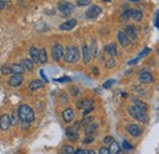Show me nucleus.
Returning <instances> with one entry per match:
<instances>
[{
    "label": "nucleus",
    "instance_id": "4468645a",
    "mask_svg": "<svg viewBox=\"0 0 159 154\" xmlns=\"http://www.w3.org/2000/svg\"><path fill=\"white\" fill-rule=\"evenodd\" d=\"M118 40H119V43L122 47H127L129 43H130L129 37L126 36V33H125L124 31H119V32H118Z\"/></svg>",
    "mask_w": 159,
    "mask_h": 154
},
{
    "label": "nucleus",
    "instance_id": "412c9836",
    "mask_svg": "<svg viewBox=\"0 0 159 154\" xmlns=\"http://www.w3.org/2000/svg\"><path fill=\"white\" fill-rule=\"evenodd\" d=\"M42 87H43V82H42L40 79H33V81H31L30 84H28V88H30L31 91H37V89H39Z\"/></svg>",
    "mask_w": 159,
    "mask_h": 154
},
{
    "label": "nucleus",
    "instance_id": "7c9ffc66",
    "mask_svg": "<svg viewBox=\"0 0 159 154\" xmlns=\"http://www.w3.org/2000/svg\"><path fill=\"white\" fill-rule=\"evenodd\" d=\"M130 17H131V10H127V11H125V12H122V14H121L120 20H121L122 22H125V21H127Z\"/></svg>",
    "mask_w": 159,
    "mask_h": 154
},
{
    "label": "nucleus",
    "instance_id": "a18cd8bd",
    "mask_svg": "<svg viewBox=\"0 0 159 154\" xmlns=\"http://www.w3.org/2000/svg\"><path fill=\"white\" fill-rule=\"evenodd\" d=\"M149 52H151V49H148V48H147V49H143V50H142V53L139 54V58H141V57H143V55H147V54H148Z\"/></svg>",
    "mask_w": 159,
    "mask_h": 154
},
{
    "label": "nucleus",
    "instance_id": "473e14b6",
    "mask_svg": "<svg viewBox=\"0 0 159 154\" xmlns=\"http://www.w3.org/2000/svg\"><path fill=\"white\" fill-rule=\"evenodd\" d=\"M116 66V61L114 60V59H109L107 62H105V67L107 69H113V67H115Z\"/></svg>",
    "mask_w": 159,
    "mask_h": 154
},
{
    "label": "nucleus",
    "instance_id": "ddd939ff",
    "mask_svg": "<svg viewBox=\"0 0 159 154\" xmlns=\"http://www.w3.org/2000/svg\"><path fill=\"white\" fill-rule=\"evenodd\" d=\"M139 79L141 83H152V82H153V76H152L149 72L143 71V72H141Z\"/></svg>",
    "mask_w": 159,
    "mask_h": 154
},
{
    "label": "nucleus",
    "instance_id": "393cba45",
    "mask_svg": "<svg viewBox=\"0 0 159 154\" xmlns=\"http://www.w3.org/2000/svg\"><path fill=\"white\" fill-rule=\"evenodd\" d=\"M110 148H109V153L110 154H118L120 153V146L116 142H113L111 144H109Z\"/></svg>",
    "mask_w": 159,
    "mask_h": 154
},
{
    "label": "nucleus",
    "instance_id": "4be33fe9",
    "mask_svg": "<svg viewBox=\"0 0 159 154\" xmlns=\"http://www.w3.org/2000/svg\"><path fill=\"white\" fill-rule=\"evenodd\" d=\"M21 65H22L23 69L27 70V71H32L33 67H34V62H33L32 60H30V59H23V60L21 61Z\"/></svg>",
    "mask_w": 159,
    "mask_h": 154
},
{
    "label": "nucleus",
    "instance_id": "aec40b11",
    "mask_svg": "<svg viewBox=\"0 0 159 154\" xmlns=\"http://www.w3.org/2000/svg\"><path fill=\"white\" fill-rule=\"evenodd\" d=\"M124 32L126 33V36H127L129 38H131V39H136V37H137L136 29H135V27H132V26H126L125 29H124Z\"/></svg>",
    "mask_w": 159,
    "mask_h": 154
},
{
    "label": "nucleus",
    "instance_id": "20e7f679",
    "mask_svg": "<svg viewBox=\"0 0 159 154\" xmlns=\"http://www.w3.org/2000/svg\"><path fill=\"white\" fill-rule=\"evenodd\" d=\"M58 10H59L64 16H69V15H71L75 11V6L71 2L62 1V2H60L59 5H58Z\"/></svg>",
    "mask_w": 159,
    "mask_h": 154
},
{
    "label": "nucleus",
    "instance_id": "603ef678",
    "mask_svg": "<svg viewBox=\"0 0 159 154\" xmlns=\"http://www.w3.org/2000/svg\"><path fill=\"white\" fill-rule=\"evenodd\" d=\"M92 71H93V74H94V75H98V74H99V70H98L97 67H93V70H92Z\"/></svg>",
    "mask_w": 159,
    "mask_h": 154
},
{
    "label": "nucleus",
    "instance_id": "de8ad7c7",
    "mask_svg": "<svg viewBox=\"0 0 159 154\" xmlns=\"http://www.w3.org/2000/svg\"><path fill=\"white\" fill-rule=\"evenodd\" d=\"M156 26L157 27L159 26V10L157 11V14H156Z\"/></svg>",
    "mask_w": 159,
    "mask_h": 154
},
{
    "label": "nucleus",
    "instance_id": "6e6552de",
    "mask_svg": "<svg viewBox=\"0 0 159 154\" xmlns=\"http://www.w3.org/2000/svg\"><path fill=\"white\" fill-rule=\"evenodd\" d=\"M11 126V121H10V116L7 114H2L0 116V129L2 131L9 130V127Z\"/></svg>",
    "mask_w": 159,
    "mask_h": 154
},
{
    "label": "nucleus",
    "instance_id": "37998d69",
    "mask_svg": "<svg viewBox=\"0 0 159 154\" xmlns=\"http://www.w3.org/2000/svg\"><path fill=\"white\" fill-rule=\"evenodd\" d=\"M80 127H81V124H80V122H75V124L71 126V129H72V130H75V131H77V132H79Z\"/></svg>",
    "mask_w": 159,
    "mask_h": 154
},
{
    "label": "nucleus",
    "instance_id": "2eb2a0df",
    "mask_svg": "<svg viewBox=\"0 0 159 154\" xmlns=\"http://www.w3.org/2000/svg\"><path fill=\"white\" fill-rule=\"evenodd\" d=\"M82 57H83V62L84 64H88L92 59V54H91V50L87 45H83L82 47Z\"/></svg>",
    "mask_w": 159,
    "mask_h": 154
},
{
    "label": "nucleus",
    "instance_id": "39448f33",
    "mask_svg": "<svg viewBox=\"0 0 159 154\" xmlns=\"http://www.w3.org/2000/svg\"><path fill=\"white\" fill-rule=\"evenodd\" d=\"M52 55H53V59L55 61H59L60 59L62 58V55H64V48H62L61 44L57 43V44L53 45V48H52Z\"/></svg>",
    "mask_w": 159,
    "mask_h": 154
},
{
    "label": "nucleus",
    "instance_id": "0eeeda50",
    "mask_svg": "<svg viewBox=\"0 0 159 154\" xmlns=\"http://www.w3.org/2000/svg\"><path fill=\"white\" fill-rule=\"evenodd\" d=\"M9 86H11V87H19L22 84V82H23V77L22 75H17V74H14L12 76L9 78Z\"/></svg>",
    "mask_w": 159,
    "mask_h": 154
},
{
    "label": "nucleus",
    "instance_id": "49530a36",
    "mask_svg": "<svg viewBox=\"0 0 159 154\" xmlns=\"http://www.w3.org/2000/svg\"><path fill=\"white\" fill-rule=\"evenodd\" d=\"M57 81H58V82H70L71 79H70L69 77H62V78H58Z\"/></svg>",
    "mask_w": 159,
    "mask_h": 154
},
{
    "label": "nucleus",
    "instance_id": "a211bd4d",
    "mask_svg": "<svg viewBox=\"0 0 159 154\" xmlns=\"http://www.w3.org/2000/svg\"><path fill=\"white\" fill-rule=\"evenodd\" d=\"M74 116H75V114H74L72 109H70V108H67L62 111V117H64L65 122H71L74 120Z\"/></svg>",
    "mask_w": 159,
    "mask_h": 154
},
{
    "label": "nucleus",
    "instance_id": "8fccbe9b",
    "mask_svg": "<svg viewBox=\"0 0 159 154\" xmlns=\"http://www.w3.org/2000/svg\"><path fill=\"white\" fill-rule=\"evenodd\" d=\"M96 152L93 151V149H87V151H84V154H94Z\"/></svg>",
    "mask_w": 159,
    "mask_h": 154
},
{
    "label": "nucleus",
    "instance_id": "864d4df0",
    "mask_svg": "<svg viewBox=\"0 0 159 154\" xmlns=\"http://www.w3.org/2000/svg\"><path fill=\"white\" fill-rule=\"evenodd\" d=\"M40 75H42V77L44 78V81H45V82H48V79H47V77H45V75L43 74V70H40Z\"/></svg>",
    "mask_w": 159,
    "mask_h": 154
},
{
    "label": "nucleus",
    "instance_id": "58836bf2",
    "mask_svg": "<svg viewBox=\"0 0 159 154\" xmlns=\"http://www.w3.org/2000/svg\"><path fill=\"white\" fill-rule=\"evenodd\" d=\"M122 148H124L125 151H132V149H134V147H132L127 141H124V142H122Z\"/></svg>",
    "mask_w": 159,
    "mask_h": 154
},
{
    "label": "nucleus",
    "instance_id": "3c124183",
    "mask_svg": "<svg viewBox=\"0 0 159 154\" xmlns=\"http://www.w3.org/2000/svg\"><path fill=\"white\" fill-rule=\"evenodd\" d=\"M137 61H139V58L135 59V60H131L129 64H130V65H135V64H137Z\"/></svg>",
    "mask_w": 159,
    "mask_h": 154
},
{
    "label": "nucleus",
    "instance_id": "f3484780",
    "mask_svg": "<svg viewBox=\"0 0 159 154\" xmlns=\"http://www.w3.org/2000/svg\"><path fill=\"white\" fill-rule=\"evenodd\" d=\"M30 55H31V60L34 64H39V50L36 47H32L30 49Z\"/></svg>",
    "mask_w": 159,
    "mask_h": 154
},
{
    "label": "nucleus",
    "instance_id": "b1692460",
    "mask_svg": "<svg viewBox=\"0 0 159 154\" xmlns=\"http://www.w3.org/2000/svg\"><path fill=\"white\" fill-rule=\"evenodd\" d=\"M131 17L135 20V21L139 22L142 20V17H143V14L139 10H131Z\"/></svg>",
    "mask_w": 159,
    "mask_h": 154
},
{
    "label": "nucleus",
    "instance_id": "a19ab883",
    "mask_svg": "<svg viewBox=\"0 0 159 154\" xmlns=\"http://www.w3.org/2000/svg\"><path fill=\"white\" fill-rule=\"evenodd\" d=\"M99 154H109V148H105V147H100L99 151H98Z\"/></svg>",
    "mask_w": 159,
    "mask_h": 154
},
{
    "label": "nucleus",
    "instance_id": "c85d7f7f",
    "mask_svg": "<svg viewBox=\"0 0 159 154\" xmlns=\"http://www.w3.org/2000/svg\"><path fill=\"white\" fill-rule=\"evenodd\" d=\"M89 50H91V54H92V58H96L97 55H98V49H97V43L93 40L92 42V47L89 48Z\"/></svg>",
    "mask_w": 159,
    "mask_h": 154
},
{
    "label": "nucleus",
    "instance_id": "13d9d810",
    "mask_svg": "<svg viewBox=\"0 0 159 154\" xmlns=\"http://www.w3.org/2000/svg\"><path fill=\"white\" fill-rule=\"evenodd\" d=\"M104 1H110V0H104Z\"/></svg>",
    "mask_w": 159,
    "mask_h": 154
},
{
    "label": "nucleus",
    "instance_id": "c756f323",
    "mask_svg": "<svg viewBox=\"0 0 159 154\" xmlns=\"http://www.w3.org/2000/svg\"><path fill=\"white\" fill-rule=\"evenodd\" d=\"M10 121H11V125H14V126H17L19 124H20V117H19V114H12V116L10 117Z\"/></svg>",
    "mask_w": 159,
    "mask_h": 154
},
{
    "label": "nucleus",
    "instance_id": "2f4dec72",
    "mask_svg": "<svg viewBox=\"0 0 159 154\" xmlns=\"http://www.w3.org/2000/svg\"><path fill=\"white\" fill-rule=\"evenodd\" d=\"M1 74H2V75H10V74H12V71H11V66H9V65H4V66H1Z\"/></svg>",
    "mask_w": 159,
    "mask_h": 154
},
{
    "label": "nucleus",
    "instance_id": "f8f14e48",
    "mask_svg": "<svg viewBox=\"0 0 159 154\" xmlns=\"http://www.w3.org/2000/svg\"><path fill=\"white\" fill-rule=\"evenodd\" d=\"M104 52H105L107 54H109L110 57H116V55H118V49H116V45H115L114 43L105 45V47H104Z\"/></svg>",
    "mask_w": 159,
    "mask_h": 154
},
{
    "label": "nucleus",
    "instance_id": "4d7b16f0",
    "mask_svg": "<svg viewBox=\"0 0 159 154\" xmlns=\"http://www.w3.org/2000/svg\"><path fill=\"white\" fill-rule=\"evenodd\" d=\"M130 1H139V0H130Z\"/></svg>",
    "mask_w": 159,
    "mask_h": 154
},
{
    "label": "nucleus",
    "instance_id": "7ed1b4c3",
    "mask_svg": "<svg viewBox=\"0 0 159 154\" xmlns=\"http://www.w3.org/2000/svg\"><path fill=\"white\" fill-rule=\"evenodd\" d=\"M129 114L132 116L134 119L139 120V121L143 122V124L148 122V120H149V117L147 116L146 111L141 110V109H139V108H137V106H135V105H131V106H129Z\"/></svg>",
    "mask_w": 159,
    "mask_h": 154
},
{
    "label": "nucleus",
    "instance_id": "f704fd0d",
    "mask_svg": "<svg viewBox=\"0 0 159 154\" xmlns=\"http://www.w3.org/2000/svg\"><path fill=\"white\" fill-rule=\"evenodd\" d=\"M70 92H71V96H74V97H77V96H80V94H81L80 88H79V87H76V86L71 87V88H70Z\"/></svg>",
    "mask_w": 159,
    "mask_h": 154
},
{
    "label": "nucleus",
    "instance_id": "423d86ee",
    "mask_svg": "<svg viewBox=\"0 0 159 154\" xmlns=\"http://www.w3.org/2000/svg\"><path fill=\"white\" fill-rule=\"evenodd\" d=\"M100 14H102V9H100L99 6H97V5H93V6H91V7L87 10V12H86V17H87V19H91V20L97 19Z\"/></svg>",
    "mask_w": 159,
    "mask_h": 154
},
{
    "label": "nucleus",
    "instance_id": "6e6d98bb",
    "mask_svg": "<svg viewBox=\"0 0 159 154\" xmlns=\"http://www.w3.org/2000/svg\"><path fill=\"white\" fill-rule=\"evenodd\" d=\"M0 1H1V2H9L10 0H0Z\"/></svg>",
    "mask_w": 159,
    "mask_h": 154
},
{
    "label": "nucleus",
    "instance_id": "4c0bfd02",
    "mask_svg": "<svg viewBox=\"0 0 159 154\" xmlns=\"http://www.w3.org/2000/svg\"><path fill=\"white\" fill-rule=\"evenodd\" d=\"M103 142H104V144H107V146H109V144H111V143L114 142V138H113L111 136H107V137H104V139H103Z\"/></svg>",
    "mask_w": 159,
    "mask_h": 154
},
{
    "label": "nucleus",
    "instance_id": "5fc2aeb1",
    "mask_svg": "<svg viewBox=\"0 0 159 154\" xmlns=\"http://www.w3.org/2000/svg\"><path fill=\"white\" fill-rule=\"evenodd\" d=\"M4 9H5V2L0 1V10H4Z\"/></svg>",
    "mask_w": 159,
    "mask_h": 154
},
{
    "label": "nucleus",
    "instance_id": "cd10ccee",
    "mask_svg": "<svg viewBox=\"0 0 159 154\" xmlns=\"http://www.w3.org/2000/svg\"><path fill=\"white\" fill-rule=\"evenodd\" d=\"M61 153L62 154H74L75 153V149H74V147H71V146H64V147L61 148Z\"/></svg>",
    "mask_w": 159,
    "mask_h": 154
},
{
    "label": "nucleus",
    "instance_id": "dca6fc26",
    "mask_svg": "<svg viewBox=\"0 0 159 154\" xmlns=\"http://www.w3.org/2000/svg\"><path fill=\"white\" fill-rule=\"evenodd\" d=\"M66 137H67L70 141H72V142L79 141V138H80L79 132H77V131H75V130H72L71 127L66 129Z\"/></svg>",
    "mask_w": 159,
    "mask_h": 154
},
{
    "label": "nucleus",
    "instance_id": "79ce46f5",
    "mask_svg": "<svg viewBox=\"0 0 159 154\" xmlns=\"http://www.w3.org/2000/svg\"><path fill=\"white\" fill-rule=\"evenodd\" d=\"M134 89H135V91H137L136 93H137V94H139V96H143V94H144V93H143L144 91H143V89H142L141 87H139V86H136V87H134Z\"/></svg>",
    "mask_w": 159,
    "mask_h": 154
},
{
    "label": "nucleus",
    "instance_id": "6ab92c4d",
    "mask_svg": "<svg viewBox=\"0 0 159 154\" xmlns=\"http://www.w3.org/2000/svg\"><path fill=\"white\" fill-rule=\"evenodd\" d=\"M86 129H84V132H86V135L87 136H92L96 131H97V129H98V125L97 124H94V122H89L88 125H86L84 126Z\"/></svg>",
    "mask_w": 159,
    "mask_h": 154
},
{
    "label": "nucleus",
    "instance_id": "9b49d317",
    "mask_svg": "<svg viewBox=\"0 0 159 154\" xmlns=\"http://www.w3.org/2000/svg\"><path fill=\"white\" fill-rule=\"evenodd\" d=\"M93 99H84V100H80L77 102L76 106L79 109H88V108H92L93 106Z\"/></svg>",
    "mask_w": 159,
    "mask_h": 154
},
{
    "label": "nucleus",
    "instance_id": "c9c22d12",
    "mask_svg": "<svg viewBox=\"0 0 159 154\" xmlns=\"http://www.w3.org/2000/svg\"><path fill=\"white\" fill-rule=\"evenodd\" d=\"M91 2H92V0H77V1H76L77 6H87V5H89Z\"/></svg>",
    "mask_w": 159,
    "mask_h": 154
},
{
    "label": "nucleus",
    "instance_id": "bb28decb",
    "mask_svg": "<svg viewBox=\"0 0 159 154\" xmlns=\"http://www.w3.org/2000/svg\"><path fill=\"white\" fill-rule=\"evenodd\" d=\"M39 62L40 64H45L47 62V50L44 48L39 50Z\"/></svg>",
    "mask_w": 159,
    "mask_h": 154
},
{
    "label": "nucleus",
    "instance_id": "ea45409f",
    "mask_svg": "<svg viewBox=\"0 0 159 154\" xmlns=\"http://www.w3.org/2000/svg\"><path fill=\"white\" fill-rule=\"evenodd\" d=\"M93 141H94V138H93L92 136H88V137H86L82 142H83V144H89V143H92Z\"/></svg>",
    "mask_w": 159,
    "mask_h": 154
},
{
    "label": "nucleus",
    "instance_id": "09e8293b",
    "mask_svg": "<svg viewBox=\"0 0 159 154\" xmlns=\"http://www.w3.org/2000/svg\"><path fill=\"white\" fill-rule=\"evenodd\" d=\"M75 154H84V149H76Z\"/></svg>",
    "mask_w": 159,
    "mask_h": 154
},
{
    "label": "nucleus",
    "instance_id": "f257e3e1",
    "mask_svg": "<svg viewBox=\"0 0 159 154\" xmlns=\"http://www.w3.org/2000/svg\"><path fill=\"white\" fill-rule=\"evenodd\" d=\"M17 114L20 117L21 121H27V122H33L36 116H34V111L31 106L26 105V104H22L19 106V110H17Z\"/></svg>",
    "mask_w": 159,
    "mask_h": 154
},
{
    "label": "nucleus",
    "instance_id": "c03bdc74",
    "mask_svg": "<svg viewBox=\"0 0 159 154\" xmlns=\"http://www.w3.org/2000/svg\"><path fill=\"white\" fill-rule=\"evenodd\" d=\"M83 110H84V111L82 113V115L87 116L88 114H89V113H91V111H93V106H92V108H88V109H83Z\"/></svg>",
    "mask_w": 159,
    "mask_h": 154
},
{
    "label": "nucleus",
    "instance_id": "1a4fd4ad",
    "mask_svg": "<svg viewBox=\"0 0 159 154\" xmlns=\"http://www.w3.org/2000/svg\"><path fill=\"white\" fill-rule=\"evenodd\" d=\"M127 132L132 136V137H139L141 134H142V130H141V127H139V125L131 124V125L127 126Z\"/></svg>",
    "mask_w": 159,
    "mask_h": 154
},
{
    "label": "nucleus",
    "instance_id": "72a5a7b5",
    "mask_svg": "<svg viewBox=\"0 0 159 154\" xmlns=\"http://www.w3.org/2000/svg\"><path fill=\"white\" fill-rule=\"evenodd\" d=\"M92 121H93V117H91V116H88V117L83 116V120H82L80 124H81V126H86V125H88V124L92 122Z\"/></svg>",
    "mask_w": 159,
    "mask_h": 154
},
{
    "label": "nucleus",
    "instance_id": "e433bc0d",
    "mask_svg": "<svg viewBox=\"0 0 159 154\" xmlns=\"http://www.w3.org/2000/svg\"><path fill=\"white\" fill-rule=\"evenodd\" d=\"M114 83H115V79H108V81H107V82L103 84V88H105V89H109V88H110V87H111Z\"/></svg>",
    "mask_w": 159,
    "mask_h": 154
},
{
    "label": "nucleus",
    "instance_id": "5701e85b",
    "mask_svg": "<svg viewBox=\"0 0 159 154\" xmlns=\"http://www.w3.org/2000/svg\"><path fill=\"white\" fill-rule=\"evenodd\" d=\"M11 71H12V74L22 75L25 72V69H23V66L21 64H14V65H11Z\"/></svg>",
    "mask_w": 159,
    "mask_h": 154
},
{
    "label": "nucleus",
    "instance_id": "f03ea898",
    "mask_svg": "<svg viewBox=\"0 0 159 154\" xmlns=\"http://www.w3.org/2000/svg\"><path fill=\"white\" fill-rule=\"evenodd\" d=\"M64 60L69 64H75L80 59V50L77 47H74V45H70L67 47L65 50H64Z\"/></svg>",
    "mask_w": 159,
    "mask_h": 154
},
{
    "label": "nucleus",
    "instance_id": "9d476101",
    "mask_svg": "<svg viewBox=\"0 0 159 154\" xmlns=\"http://www.w3.org/2000/svg\"><path fill=\"white\" fill-rule=\"evenodd\" d=\"M76 25H77V21L76 20H67L66 22H64V23H61L60 25V29L61 31H70V29H72V28H75L76 27Z\"/></svg>",
    "mask_w": 159,
    "mask_h": 154
},
{
    "label": "nucleus",
    "instance_id": "bf43d9fd",
    "mask_svg": "<svg viewBox=\"0 0 159 154\" xmlns=\"http://www.w3.org/2000/svg\"><path fill=\"white\" fill-rule=\"evenodd\" d=\"M158 55H159V49H158Z\"/></svg>",
    "mask_w": 159,
    "mask_h": 154
},
{
    "label": "nucleus",
    "instance_id": "a878e982",
    "mask_svg": "<svg viewBox=\"0 0 159 154\" xmlns=\"http://www.w3.org/2000/svg\"><path fill=\"white\" fill-rule=\"evenodd\" d=\"M134 105L135 106H137L139 109L141 110H143V111H147V109H148V106H147V104L146 103H143V102H141V100H134Z\"/></svg>",
    "mask_w": 159,
    "mask_h": 154
}]
</instances>
